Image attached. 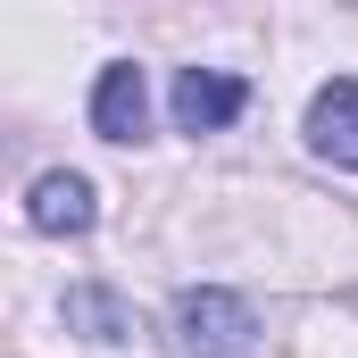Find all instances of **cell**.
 <instances>
[{
	"mask_svg": "<svg viewBox=\"0 0 358 358\" xmlns=\"http://www.w3.org/2000/svg\"><path fill=\"white\" fill-rule=\"evenodd\" d=\"M67 334H84V342H134L142 317H134V300H117L108 283H76V292H67Z\"/></svg>",
	"mask_w": 358,
	"mask_h": 358,
	"instance_id": "obj_6",
	"label": "cell"
},
{
	"mask_svg": "<svg viewBox=\"0 0 358 358\" xmlns=\"http://www.w3.org/2000/svg\"><path fill=\"white\" fill-rule=\"evenodd\" d=\"M142 125H150V84H142V67H134V59H108L100 84H92V134H100V142H142Z\"/></svg>",
	"mask_w": 358,
	"mask_h": 358,
	"instance_id": "obj_3",
	"label": "cell"
},
{
	"mask_svg": "<svg viewBox=\"0 0 358 358\" xmlns=\"http://www.w3.org/2000/svg\"><path fill=\"white\" fill-rule=\"evenodd\" d=\"M308 150L334 167H358V76H334L308 100Z\"/></svg>",
	"mask_w": 358,
	"mask_h": 358,
	"instance_id": "obj_4",
	"label": "cell"
},
{
	"mask_svg": "<svg viewBox=\"0 0 358 358\" xmlns=\"http://www.w3.org/2000/svg\"><path fill=\"white\" fill-rule=\"evenodd\" d=\"M242 108H250V84L225 76V67H183L176 76V125L183 134H225Z\"/></svg>",
	"mask_w": 358,
	"mask_h": 358,
	"instance_id": "obj_2",
	"label": "cell"
},
{
	"mask_svg": "<svg viewBox=\"0 0 358 358\" xmlns=\"http://www.w3.org/2000/svg\"><path fill=\"white\" fill-rule=\"evenodd\" d=\"M176 350L183 358H250V350H259L250 300L225 292V283H192V292L176 300Z\"/></svg>",
	"mask_w": 358,
	"mask_h": 358,
	"instance_id": "obj_1",
	"label": "cell"
},
{
	"mask_svg": "<svg viewBox=\"0 0 358 358\" xmlns=\"http://www.w3.org/2000/svg\"><path fill=\"white\" fill-rule=\"evenodd\" d=\"M92 217H100V200H92V183L67 176V167L25 192V225H34V234H92Z\"/></svg>",
	"mask_w": 358,
	"mask_h": 358,
	"instance_id": "obj_5",
	"label": "cell"
}]
</instances>
